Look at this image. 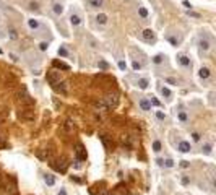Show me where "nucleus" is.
I'll use <instances>...</instances> for the list:
<instances>
[{
	"instance_id": "11",
	"label": "nucleus",
	"mask_w": 216,
	"mask_h": 195,
	"mask_svg": "<svg viewBox=\"0 0 216 195\" xmlns=\"http://www.w3.org/2000/svg\"><path fill=\"white\" fill-rule=\"evenodd\" d=\"M140 107H141V111H151V104L148 101V98H141L140 99Z\"/></svg>"
},
{
	"instance_id": "6",
	"label": "nucleus",
	"mask_w": 216,
	"mask_h": 195,
	"mask_svg": "<svg viewBox=\"0 0 216 195\" xmlns=\"http://www.w3.org/2000/svg\"><path fill=\"white\" fill-rule=\"evenodd\" d=\"M70 25L73 26V28L80 26L81 25V17H80L78 13H72V15H70Z\"/></svg>"
},
{
	"instance_id": "10",
	"label": "nucleus",
	"mask_w": 216,
	"mask_h": 195,
	"mask_svg": "<svg viewBox=\"0 0 216 195\" xmlns=\"http://www.w3.org/2000/svg\"><path fill=\"white\" fill-rule=\"evenodd\" d=\"M28 26H29V29L37 31V29L41 28V23H39V20H34V18H31V20H28Z\"/></svg>"
},
{
	"instance_id": "36",
	"label": "nucleus",
	"mask_w": 216,
	"mask_h": 195,
	"mask_svg": "<svg viewBox=\"0 0 216 195\" xmlns=\"http://www.w3.org/2000/svg\"><path fill=\"white\" fill-rule=\"evenodd\" d=\"M156 117H158L159 121H164V119H166V114H164L163 111H158L156 112Z\"/></svg>"
},
{
	"instance_id": "29",
	"label": "nucleus",
	"mask_w": 216,
	"mask_h": 195,
	"mask_svg": "<svg viewBox=\"0 0 216 195\" xmlns=\"http://www.w3.org/2000/svg\"><path fill=\"white\" fill-rule=\"evenodd\" d=\"M167 41L171 42L172 46H177V44H179V39H177V37H172V36H167Z\"/></svg>"
},
{
	"instance_id": "7",
	"label": "nucleus",
	"mask_w": 216,
	"mask_h": 195,
	"mask_svg": "<svg viewBox=\"0 0 216 195\" xmlns=\"http://www.w3.org/2000/svg\"><path fill=\"white\" fill-rule=\"evenodd\" d=\"M210 75H211V72H210L208 67H202V68L198 70V76L202 80H208V78H210Z\"/></svg>"
},
{
	"instance_id": "20",
	"label": "nucleus",
	"mask_w": 216,
	"mask_h": 195,
	"mask_svg": "<svg viewBox=\"0 0 216 195\" xmlns=\"http://www.w3.org/2000/svg\"><path fill=\"white\" fill-rule=\"evenodd\" d=\"M94 106H96V109H101V111H107V106H106V103H104V101H96V103H94Z\"/></svg>"
},
{
	"instance_id": "13",
	"label": "nucleus",
	"mask_w": 216,
	"mask_h": 195,
	"mask_svg": "<svg viewBox=\"0 0 216 195\" xmlns=\"http://www.w3.org/2000/svg\"><path fill=\"white\" fill-rule=\"evenodd\" d=\"M52 12L55 13V15H62V13H63V5L55 2V3L52 5Z\"/></svg>"
},
{
	"instance_id": "18",
	"label": "nucleus",
	"mask_w": 216,
	"mask_h": 195,
	"mask_svg": "<svg viewBox=\"0 0 216 195\" xmlns=\"http://www.w3.org/2000/svg\"><path fill=\"white\" fill-rule=\"evenodd\" d=\"M137 85H138V88H140V90H146V88H148V85H150V81H148L146 78H140L138 81H137Z\"/></svg>"
},
{
	"instance_id": "23",
	"label": "nucleus",
	"mask_w": 216,
	"mask_h": 195,
	"mask_svg": "<svg viewBox=\"0 0 216 195\" xmlns=\"http://www.w3.org/2000/svg\"><path fill=\"white\" fill-rule=\"evenodd\" d=\"M138 15L141 18H148V10L145 8V7H140V8H138Z\"/></svg>"
},
{
	"instance_id": "44",
	"label": "nucleus",
	"mask_w": 216,
	"mask_h": 195,
	"mask_svg": "<svg viewBox=\"0 0 216 195\" xmlns=\"http://www.w3.org/2000/svg\"><path fill=\"white\" fill-rule=\"evenodd\" d=\"M180 166H182V167H188V161H182V163H180Z\"/></svg>"
},
{
	"instance_id": "3",
	"label": "nucleus",
	"mask_w": 216,
	"mask_h": 195,
	"mask_svg": "<svg viewBox=\"0 0 216 195\" xmlns=\"http://www.w3.org/2000/svg\"><path fill=\"white\" fill-rule=\"evenodd\" d=\"M47 81H49L50 85H54V86H55V85L60 81V73H59V72H55V70L49 72V73H47Z\"/></svg>"
},
{
	"instance_id": "30",
	"label": "nucleus",
	"mask_w": 216,
	"mask_h": 195,
	"mask_svg": "<svg viewBox=\"0 0 216 195\" xmlns=\"http://www.w3.org/2000/svg\"><path fill=\"white\" fill-rule=\"evenodd\" d=\"M37 156L41 159H46V158H49V151H37Z\"/></svg>"
},
{
	"instance_id": "33",
	"label": "nucleus",
	"mask_w": 216,
	"mask_h": 195,
	"mask_svg": "<svg viewBox=\"0 0 216 195\" xmlns=\"http://www.w3.org/2000/svg\"><path fill=\"white\" fill-rule=\"evenodd\" d=\"M8 33H10V37H12V39H17V37H18V34H17V29L10 28V29H8Z\"/></svg>"
},
{
	"instance_id": "2",
	"label": "nucleus",
	"mask_w": 216,
	"mask_h": 195,
	"mask_svg": "<svg viewBox=\"0 0 216 195\" xmlns=\"http://www.w3.org/2000/svg\"><path fill=\"white\" fill-rule=\"evenodd\" d=\"M177 63L182 65L184 68H192V62H190V57L185 54H177Z\"/></svg>"
},
{
	"instance_id": "48",
	"label": "nucleus",
	"mask_w": 216,
	"mask_h": 195,
	"mask_svg": "<svg viewBox=\"0 0 216 195\" xmlns=\"http://www.w3.org/2000/svg\"><path fill=\"white\" fill-rule=\"evenodd\" d=\"M0 185H2V182H0Z\"/></svg>"
},
{
	"instance_id": "1",
	"label": "nucleus",
	"mask_w": 216,
	"mask_h": 195,
	"mask_svg": "<svg viewBox=\"0 0 216 195\" xmlns=\"http://www.w3.org/2000/svg\"><path fill=\"white\" fill-rule=\"evenodd\" d=\"M198 47L202 52H208L210 50V47H211V39L208 36H200L198 39Z\"/></svg>"
},
{
	"instance_id": "43",
	"label": "nucleus",
	"mask_w": 216,
	"mask_h": 195,
	"mask_svg": "<svg viewBox=\"0 0 216 195\" xmlns=\"http://www.w3.org/2000/svg\"><path fill=\"white\" fill-rule=\"evenodd\" d=\"M182 3H184V7H187V8H192V5H190V2H187V0H184Z\"/></svg>"
},
{
	"instance_id": "19",
	"label": "nucleus",
	"mask_w": 216,
	"mask_h": 195,
	"mask_svg": "<svg viewBox=\"0 0 216 195\" xmlns=\"http://www.w3.org/2000/svg\"><path fill=\"white\" fill-rule=\"evenodd\" d=\"M44 182L47 184V185H54V184H55V177L47 174V176H44Z\"/></svg>"
},
{
	"instance_id": "25",
	"label": "nucleus",
	"mask_w": 216,
	"mask_h": 195,
	"mask_svg": "<svg viewBox=\"0 0 216 195\" xmlns=\"http://www.w3.org/2000/svg\"><path fill=\"white\" fill-rule=\"evenodd\" d=\"M153 150H155L156 153H159V151H161V141H159V140L153 141Z\"/></svg>"
},
{
	"instance_id": "40",
	"label": "nucleus",
	"mask_w": 216,
	"mask_h": 195,
	"mask_svg": "<svg viewBox=\"0 0 216 195\" xmlns=\"http://www.w3.org/2000/svg\"><path fill=\"white\" fill-rule=\"evenodd\" d=\"M187 15H188V17H193V18H200V13H195V12H190V10H188V12H187Z\"/></svg>"
},
{
	"instance_id": "38",
	"label": "nucleus",
	"mask_w": 216,
	"mask_h": 195,
	"mask_svg": "<svg viewBox=\"0 0 216 195\" xmlns=\"http://www.w3.org/2000/svg\"><path fill=\"white\" fill-rule=\"evenodd\" d=\"M166 83H169V85H177V80L169 76V78H166Z\"/></svg>"
},
{
	"instance_id": "35",
	"label": "nucleus",
	"mask_w": 216,
	"mask_h": 195,
	"mask_svg": "<svg viewBox=\"0 0 216 195\" xmlns=\"http://www.w3.org/2000/svg\"><path fill=\"white\" fill-rule=\"evenodd\" d=\"M163 166L172 167V166H174V161H172V159H166V161H163Z\"/></svg>"
},
{
	"instance_id": "5",
	"label": "nucleus",
	"mask_w": 216,
	"mask_h": 195,
	"mask_svg": "<svg viewBox=\"0 0 216 195\" xmlns=\"http://www.w3.org/2000/svg\"><path fill=\"white\" fill-rule=\"evenodd\" d=\"M106 106L107 107H115L117 106V103H119V99H117V94H107V98H106Z\"/></svg>"
},
{
	"instance_id": "31",
	"label": "nucleus",
	"mask_w": 216,
	"mask_h": 195,
	"mask_svg": "<svg viewBox=\"0 0 216 195\" xmlns=\"http://www.w3.org/2000/svg\"><path fill=\"white\" fill-rule=\"evenodd\" d=\"M39 49H41L42 52H44V50H47V49H49V42H46V41H42L41 44H39Z\"/></svg>"
},
{
	"instance_id": "46",
	"label": "nucleus",
	"mask_w": 216,
	"mask_h": 195,
	"mask_svg": "<svg viewBox=\"0 0 216 195\" xmlns=\"http://www.w3.org/2000/svg\"><path fill=\"white\" fill-rule=\"evenodd\" d=\"M10 57H12L13 60H15V62H17V60H18V57H17V55H15V54H10Z\"/></svg>"
},
{
	"instance_id": "4",
	"label": "nucleus",
	"mask_w": 216,
	"mask_h": 195,
	"mask_svg": "<svg viewBox=\"0 0 216 195\" xmlns=\"http://www.w3.org/2000/svg\"><path fill=\"white\" fill-rule=\"evenodd\" d=\"M141 36H143V39H145V41L146 42H155L156 41V36H155V31H153V29H145V31H143L141 33Z\"/></svg>"
},
{
	"instance_id": "42",
	"label": "nucleus",
	"mask_w": 216,
	"mask_h": 195,
	"mask_svg": "<svg viewBox=\"0 0 216 195\" xmlns=\"http://www.w3.org/2000/svg\"><path fill=\"white\" fill-rule=\"evenodd\" d=\"M99 67H101V68H109V65H107L106 62H99Z\"/></svg>"
},
{
	"instance_id": "9",
	"label": "nucleus",
	"mask_w": 216,
	"mask_h": 195,
	"mask_svg": "<svg viewBox=\"0 0 216 195\" xmlns=\"http://www.w3.org/2000/svg\"><path fill=\"white\" fill-rule=\"evenodd\" d=\"M20 117L23 121H34V111H23L20 114Z\"/></svg>"
},
{
	"instance_id": "26",
	"label": "nucleus",
	"mask_w": 216,
	"mask_h": 195,
	"mask_svg": "<svg viewBox=\"0 0 216 195\" xmlns=\"http://www.w3.org/2000/svg\"><path fill=\"white\" fill-rule=\"evenodd\" d=\"M164 60V55L163 54H158V55H155V57H153V62L155 63H161Z\"/></svg>"
},
{
	"instance_id": "47",
	"label": "nucleus",
	"mask_w": 216,
	"mask_h": 195,
	"mask_svg": "<svg viewBox=\"0 0 216 195\" xmlns=\"http://www.w3.org/2000/svg\"><path fill=\"white\" fill-rule=\"evenodd\" d=\"M0 54H2V49H0Z\"/></svg>"
},
{
	"instance_id": "45",
	"label": "nucleus",
	"mask_w": 216,
	"mask_h": 195,
	"mask_svg": "<svg viewBox=\"0 0 216 195\" xmlns=\"http://www.w3.org/2000/svg\"><path fill=\"white\" fill-rule=\"evenodd\" d=\"M182 184L185 185V184H188V177H182Z\"/></svg>"
},
{
	"instance_id": "16",
	"label": "nucleus",
	"mask_w": 216,
	"mask_h": 195,
	"mask_svg": "<svg viewBox=\"0 0 216 195\" xmlns=\"http://www.w3.org/2000/svg\"><path fill=\"white\" fill-rule=\"evenodd\" d=\"M90 2V7L91 8H101L104 5V0H88Z\"/></svg>"
},
{
	"instance_id": "12",
	"label": "nucleus",
	"mask_w": 216,
	"mask_h": 195,
	"mask_svg": "<svg viewBox=\"0 0 216 195\" xmlns=\"http://www.w3.org/2000/svg\"><path fill=\"white\" fill-rule=\"evenodd\" d=\"M96 21H98V25H101V26L107 25V15L106 13H99L98 17H96Z\"/></svg>"
},
{
	"instance_id": "37",
	"label": "nucleus",
	"mask_w": 216,
	"mask_h": 195,
	"mask_svg": "<svg viewBox=\"0 0 216 195\" xmlns=\"http://www.w3.org/2000/svg\"><path fill=\"white\" fill-rule=\"evenodd\" d=\"M132 67H133V70H141V63H140V62H137V60H135V62L132 63Z\"/></svg>"
},
{
	"instance_id": "32",
	"label": "nucleus",
	"mask_w": 216,
	"mask_h": 195,
	"mask_svg": "<svg viewBox=\"0 0 216 195\" xmlns=\"http://www.w3.org/2000/svg\"><path fill=\"white\" fill-rule=\"evenodd\" d=\"M29 10H39V3L37 2H29Z\"/></svg>"
},
{
	"instance_id": "17",
	"label": "nucleus",
	"mask_w": 216,
	"mask_h": 195,
	"mask_svg": "<svg viewBox=\"0 0 216 195\" xmlns=\"http://www.w3.org/2000/svg\"><path fill=\"white\" fill-rule=\"evenodd\" d=\"M57 54L60 55V57H63V59L70 55V54H68V49H67L65 46H60V47H59V49H57Z\"/></svg>"
},
{
	"instance_id": "15",
	"label": "nucleus",
	"mask_w": 216,
	"mask_h": 195,
	"mask_svg": "<svg viewBox=\"0 0 216 195\" xmlns=\"http://www.w3.org/2000/svg\"><path fill=\"white\" fill-rule=\"evenodd\" d=\"M60 164H55V163H52V167L54 169H57V171H60V172H65V169H67V163L65 161H59Z\"/></svg>"
},
{
	"instance_id": "21",
	"label": "nucleus",
	"mask_w": 216,
	"mask_h": 195,
	"mask_svg": "<svg viewBox=\"0 0 216 195\" xmlns=\"http://www.w3.org/2000/svg\"><path fill=\"white\" fill-rule=\"evenodd\" d=\"M77 153H78V158H80V159H86V153H85V150H83L81 145H78Z\"/></svg>"
},
{
	"instance_id": "14",
	"label": "nucleus",
	"mask_w": 216,
	"mask_h": 195,
	"mask_svg": "<svg viewBox=\"0 0 216 195\" xmlns=\"http://www.w3.org/2000/svg\"><path fill=\"white\" fill-rule=\"evenodd\" d=\"M52 65L55 67V68H62V70H70V65H67V63L60 62V60H54Z\"/></svg>"
},
{
	"instance_id": "27",
	"label": "nucleus",
	"mask_w": 216,
	"mask_h": 195,
	"mask_svg": "<svg viewBox=\"0 0 216 195\" xmlns=\"http://www.w3.org/2000/svg\"><path fill=\"white\" fill-rule=\"evenodd\" d=\"M117 65H119V68H120L122 72H125V70H127V62H125V60H119Z\"/></svg>"
},
{
	"instance_id": "24",
	"label": "nucleus",
	"mask_w": 216,
	"mask_h": 195,
	"mask_svg": "<svg viewBox=\"0 0 216 195\" xmlns=\"http://www.w3.org/2000/svg\"><path fill=\"white\" fill-rule=\"evenodd\" d=\"M177 119H179L180 122H187V119H188V117H187V114H185L184 111H180L179 114H177Z\"/></svg>"
},
{
	"instance_id": "28",
	"label": "nucleus",
	"mask_w": 216,
	"mask_h": 195,
	"mask_svg": "<svg viewBox=\"0 0 216 195\" xmlns=\"http://www.w3.org/2000/svg\"><path fill=\"white\" fill-rule=\"evenodd\" d=\"M148 101H150V104H153V106H158V107L161 106V103H159V101L156 99L155 96H150V99H148Z\"/></svg>"
},
{
	"instance_id": "41",
	"label": "nucleus",
	"mask_w": 216,
	"mask_h": 195,
	"mask_svg": "<svg viewBox=\"0 0 216 195\" xmlns=\"http://www.w3.org/2000/svg\"><path fill=\"white\" fill-rule=\"evenodd\" d=\"M65 127H67V129H68V130H72V129H75V125H73V124H72V121H67V122H65Z\"/></svg>"
},
{
	"instance_id": "34",
	"label": "nucleus",
	"mask_w": 216,
	"mask_h": 195,
	"mask_svg": "<svg viewBox=\"0 0 216 195\" xmlns=\"http://www.w3.org/2000/svg\"><path fill=\"white\" fill-rule=\"evenodd\" d=\"M202 150H203L206 154H210V153H211V145H210V143H206V145H203V148H202Z\"/></svg>"
},
{
	"instance_id": "8",
	"label": "nucleus",
	"mask_w": 216,
	"mask_h": 195,
	"mask_svg": "<svg viewBox=\"0 0 216 195\" xmlns=\"http://www.w3.org/2000/svg\"><path fill=\"white\" fill-rule=\"evenodd\" d=\"M177 150H179L180 153H188L192 150V145L188 143V141H180L179 146H177Z\"/></svg>"
},
{
	"instance_id": "39",
	"label": "nucleus",
	"mask_w": 216,
	"mask_h": 195,
	"mask_svg": "<svg viewBox=\"0 0 216 195\" xmlns=\"http://www.w3.org/2000/svg\"><path fill=\"white\" fill-rule=\"evenodd\" d=\"M192 140H193V141H200V133L193 132V133H192Z\"/></svg>"
},
{
	"instance_id": "22",
	"label": "nucleus",
	"mask_w": 216,
	"mask_h": 195,
	"mask_svg": "<svg viewBox=\"0 0 216 195\" xmlns=\"http://www.w3.org/2000/svg\"><path fill=\"white\" fill-rule=\"evenodd\" d=\"M159 91H161V94H163L164 98H171V90H169V88L163 86L161 90H159Z\"/></svg>"
}]
</instances>
